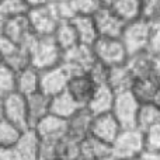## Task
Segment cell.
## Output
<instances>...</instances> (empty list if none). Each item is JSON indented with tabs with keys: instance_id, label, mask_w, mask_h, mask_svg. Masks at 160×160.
Masks as SVG:
<instances>
[{
	"instance_id": "1",
	"label": "cell",
	"mask_w": 160,
	"mask_h": 160,
	"mask_svg": "<svg viewBox=\"0 0 160 160\" xmlns=\"http://www.w3.org/2000/svg\"><path fill=\"white\" fill-rule=\"evenodd\" d=\"M30 56L31 66H34L41 72V70L61 65L63 49L59 47L53 35H38L34 41L32 47L30 48Z\"/></svg>"
},
{
	"instance_id": "2",
	"label": "cell",
	"mask_w": 160,
	"mask_h": 160,
	"mask_svg": "<svg viewBox=\"0 0 160 160\" xmlns=\"http://www.w3.org/2000/svg\"><path fill=\"white\" fill-rule=\"evenodd\" d=\"M112 158L115 160H131L146 150L145 133L139 128H127L119 132L111 143Z\"/></svg>"
},
{
	"instance_id": "3",
	"label": "cell",
	"mask_w": 160,
	"mask_h": 160,
	"mask_svg": "<svg viewBox=\"0 0 160 160\" xmlns=\"http://www.w3.org/2000/svg\"><path fill=\"white\" fill-rule=\"evenodd\" d=\"M152 38V21L143 17L125 24L121 39L128 51V55L148 51Z\"/></svg>"
},
{
	"instance_id": "4",
	"label": "cell",
	"mask_w": 160,
	"mask_h": 160,
	"mask_svg": "<svg viewBox=\"0 0 160 160\" xmlns=\"http://www.w3.org/2000/svg\"><path fill=\"white\" fill-rule=\"evenodd\" d=\"M141 105V100L135 96L132 90L122 91L115 94V101L111 112L118 119L122 129L138 128V114Z\"/></svg>"
},
{
	"instance_id": "5",
	"label": "cell",
	"mask_w": 160,
	"mask_h": 160,
	"mask_svg": "<svg viewBox=\"0 0 160 160\" xmlns=\"http://www.w3.org/2000/svg\"><path fill=\"white\" fill-rule=\"evenodd\" d=\"M97 58L93 51V47L84 44H78L69 49L63 51L61 63L66 68V70L70 73V76L75 75H83L88 73Z\"/></svg>"
},
{
	"instance_id": "6",
	"label": "cell",
	"mask_w": 160,
	"mask_h": 160,
	"mask_svg": "<svg viewBox=\"0 0 160 160\" xmlns=\"http://www.w3.org/2000/svg\"><path fill=\"white\" fill-rule=\"evenodd\" d=\"M93 51L96 53V58L110 68L125 63L129 56L121 38L100 37L93 45Z\"/></svg>"
},
{
	"instance_id": "7",
	"label": "cell",
	"mask_w": 160,
	"mask_h": 160,
	"mask_svg": "<svg viewBox=\"0 0 160 160\" xmlns=\"http://www.w3.org/2000/svg\"><path fill=\"white\" fill-rule=\"evenodd\" d=\"M27 17H28V21H30L32 32L39 37L53 35L58 24L61 22V20L56 16L51 2L45 6L30 8L27 13Z\"/></svg>"
},
{
	"instance_id": "8",
	"label": "cell",
	"mask_w": 160,
	"mask_h": 160,
	"mask_svg": "<svg viewBox=\"0 0 160 160\" xmlns=\"http://www.w3.org/2000/svg\"><path fill=\"white\" fill-rule=\"evenodd\" d=\"M3 105H4V118L16 124L22 131L30 129V114H28V104H27V96L14 91L3 98Z\"/></svg>"
},
{
	"instance_id": "9",
	"label": "cell",
	"mask_w": 160,
	"mask_h": 160,
	"mask_svg": "<svg viewBox=\"0 0 160 160\" xmlns=\"http://www.w3.org/2000/svg\"><path fill=\"white\" fill-rule=\"evenodd\" d=\"M70 80V73L63 65L49 68L39 72V91L47 96L53 97L68 88Z\"/></svg>"
},
{
	"instance_id": "10",
	"label": "cell",
	"mask_w": 160,
	"mask_h": 160,
	"mask_svg": "<svg viewBox=\"0 0 160 160\" xmlns=\"http://www.w3.org/2000/svg\"><path fill=\"white\" fill-rule=\"evenodd\" d=\"M34 129L37 131L41 141L61 142L69 135V122L68 119L49 112L34 125Z\"/></svg>"
},
{
	"instance_id": "11",
	"label": "cell",
	"mask_w": 160,
	"mask_h": 160,
	"mask_svg": "<svg viewBox=\"0 0 160 160\" xmlns=\"http://www.w3.org/2000/svg\"><path fill=\"white\" fill-rule=\"evenodd\" d=\"M97 30L100 37H108V38H121V34L125 28V24L110 6H102L96 14H94Z\"/></svg>"
},
{
	"instance_id": "12",
	"label": "cell",
	"mask_w": 160,
	"mask_h": 160,
	"mask_svg": "<svg viewBox=\"0 0 160 160\" xmlns=\"http://www.w3.org/2000/svg\"><path fill=\"white\" fill-rule=\"evenodd\" d=\"M122 131L121 124L115 118L112 112H105L101 115L94 117L93 125H91V135L107 143H112Z\"/></svg>"
},
{
	"instance_id": "13",
	"label": "cell",
	"mask_w": 160,
	"mask_h": 160,
	"mask_svg": "<svg viewBox=\"0 0 160 160\" xmlns=\"http://www.w3.org/2000/svg\"><path fill=\"white\" fill-rule=\"evenodd\" d=\"M0 30L3 31L4 35H7L11 41H14L18 45H22L34 34L32 30H31V25H30V21H28L27 14L6 20V21L0 25Z\"/></svg>"
},
{
	"instance_id": "14",
	"label": "cell",
	"mask_w": 160,
	"mask_h": 160,
	"mask_svg": "<svg viewBox=\"0 0 160 160\" xmlns=\"http://www.w3.org/2000/svg\"><path fill=\"white\" fill-rule=\"evenodd\" d=\"M96 87H97V84L90 78V75L88 73H83V75L70 76L69 84H68L66 90L78 100L80 105L86 107L87 102L90 101V98L93 97Z\"/></svg>"
},
{
	"instance_id": "15",
	"label": "cell",
	"mask_w": 160,
	"mask_h": 160,
	"mask_svg": "<svg viewBox=\"0 0 160 160\" xmlns=\"http://www.w3.org/2000/svg\"><path fill=\"white\" fill-rule=\"evenodd\" d=\"M115 91L110 87L108 83L105 84H97L96 91L90 101L87 102L86 107L94 114V115H101L105 112H111L115 101Z\"/></svg>"
},
{
	"instance_id": "16",
	"label": "cell",
	"mask_w": 160,
	"mask_h": 160,
	"mask_svg": "<svg viewBox=\"0 0 160 160\" xmlns=\"http://www.w3.org/2000/svg\"><path fill=\"white\" fill-rule=\"evenodd\" d=\"M94 114L87 107H82L72 118L68 119L69 122V136L83 141L86 136L91 135V125L94 121Z\"/></svg>"
},
{
	"instance_id": "17",
	"label": "cell",
	"mask_w": 160,
	"mask_h": 160,
	"mask_svg": "<svg viewBox=\"0 0 160 160\" xmlns=\"http://www.w3.org/2000/svg\"><path fill=\"white\" fill-rule=\"evenodd\" d=\"M83 105L79 104V101L69 93L68 90L51 97V114L61 118L69 119L75 115Z\"/></svg>"
},
{
	"instance_id": "18",
	"label": "cell",
	"mask_w": 160,
	"mask_h": 160,
	"mask_svg": "<svg viewBox=\"0 0 160 160\" xmlns=\"http://www.w3.org/2000/svg\"><path fill=\"white\" fill-rule=\"evenodd\" d=\"M127 65L135 79L156 73V56L149 49L129 55L127 59Z\"/></svg>"
},
{
	"instance_id": "19",
	"label": "cell",
	"mask_w": 160,
	"mask_h": 160,
	"mask_svg": "<svg viewBox=\"0 0 160 160\" xmlns=\"http://www.w3.org/2000/svg\"><path fill=\"white\" fill-rule=\"evenodd\" d=\"M80 150H82L80 160H100L112 156L111 145L93 135H88L83 141H80Z\"/></svg>"
},
{
	"instance_id": "20",
	"label": "cell",
	"mask_w": 160,
	"mask_h": 160,
	"mask_svg": "<svg viewBox=\"0 0 160 160\" xmlns=\"http://www.w3.org/2000/svg\"><path fill=\"white\" fill-rule=\"evenodd\" d=\"M132 91L141 102H155L160 91V78L156 73L135 79Z\"/></svg>"
},
{
	"instance_id": "21",
	"label": "cell",
	"mask_w": 160,
	"mask_h": 160,
	"mask_svg": "<svg viewBox=\"0 0 160 160\" xmlns=\"http://www.w3.org/2000/svg\"><path fill=\"white\" fill-rule=\"evenodd\" d=\"M133 83H135V76L128 68L127 62L121 65L110 68V76H108V84L115 93H122V91L132 90Z\"/></svg>"
},
{
	"instance_id": "22",
	"label": "cell",
	"mask_w": 160,
	"mask_h": 160,
	"mask_svg": "<svg viewBox=\"0 0 160 160\" xmlns=\"http://www.w3.org/2000/svg\"><path fill=\"white\" fill-rule=\"evenodd\" d=\"M72 22L76 28V32H78L79 44L93 47L97 39L100 38V34H98V30H97V25L93 16L79 14V16H76L72 20Z\"/></svg>"
},
{
	"instance_id": "23",
	"label": "cell",
	"mask_w": 160,
	"mask_h": 160,
	"mask_svg": "<svg viewBox=\"0 0 160 160\" xmlns=\"http://www.w3.org/2000/svg\"><path fill=\"white\" fill-rule=\"evenodd\" d=\"M27 104L31 128H34V125L39 119H42L51 112V97L42 91H37V93L27 96Z\"/></svg>"
},
{
	"instance_id": "24",
	"label": "cell",
	"mask_w": 160,
	"mask_h": 160,
	"mask_svg": "<svg viewBox=\"0 0 160 160\" xmlns=\"http://www.w3.org/2000/svg\"><path fill=\"white\" fill-rule=\"evenodd\" d=\"M39 146H41V138L34 128L25 129L16 145L22 160H39Z\"/></svg>"
},
{
	"instance_id": "25",
	"label": "cell",
	"mask_w": 160,
	"mask_h": 160,
	"mask_svg": "<svg viewBox=\"0 0 160 160\" xmlns=\"http://www.w3.org/2000/svg\"><path fill=\"white\" fill-rule=\"evenodd\" d=\"M110 7L124 22L135 21L142 17V0H114Z\"/></svg>"
},
{
	"instance_id": "26",
	"label": "cell",
	"mask_w": 160,
	"mask_h": 160,
	"mask_svg": "<svg viewBox=\"0 0 160 160\" xmlns=\"http://www.w3.org/2000/svg\"><path fill=\"white\" fill-rule=\"evenodd\" d=\"M17 91L24 96H30L39 91V70L34 66L17 72Z\"/></svg>"
},
{
	"instance_id": "27",
	"label": "cell",
	"mask_w": 160,
	"mask_h": 160,
	"mask_svg": "<svg viewBox=\"0 0 160 160\" xmlns=\"http://www.w3.org/2000/svg\"><path fill=\"white\" fill-rule=\"evenodd\" d=\"M53 38L56 39V42H58L59 47L63 51L78 45L79 37H78V32H76V28L73 25L72 20H66V21L59 22L55 32H53Z\"/></svg>"
},
{
	"instance_id": "28",
	"label": "cell",
	"mask_w": 160,
	"mask_h": 160,
	"mask_svg": "<svg viewBox=\"0 0 160 160\" xmlns=\"http://www.w3.org/2000/svg\"><path fill=\"white\" fill-rule=\"evenodd\" d=\"M158 122H160V105L156 102H142L138 114V128L145 132Z\"/></svg>"
},
{
	"instance_id": "29",
	"label": "cell",
	"mask_w": 160,
	"mask_h": 160,
	"mask_svg": "<svg viewBox=\"0 0 160 160\" xmlns=\"http://www.w3.org/2000/svg\"><path fill=\"white\" fill-rule=\"evenodd\" d=\"M24 131L11 121L3 118L0 119V148L16 146Z\"/></svg>"
},
{
	"instance_id": "30",
	"label": "cell",
	"mask_w": 160,
	"mask_h": 160,
	"mask_svg": "<svg viewBox=\"0 0 160 160\" xmlns=\"http://www.w3.org/2000/svg\"><path fill=\"white\" fill-rule=\"evenodd\" d=\"M30 7L24 0H0V25L8 18L24 16Z\"/></svg>"
},
{
	"instance_id": "31",
	"label": "cell",
	"mask_w": 160,
	"mask_h": 160,
	"mask_svg": "<svg viewBox=\"0 0 160 160\" xmlns=\"http://www.w3.org/2000/svg\"><path fill=\"white\" fill-rule=\"evenodd\" d=\"M17 91V72L4 62H0V98Z\"/></svg>"
},
{
	"instance_id": "32",
	"label": "cell",
	"mask_w": 160,
	"mask_h": 160,
	"mask_svg": "<svg viewBox=\"0 0 160 160\" xmlns=\"http://www.w3.org/2000/svg\"><path fill=\"white\" fill-rule=\"evenodd\" d=\"M80 141L68 135L58 143V160H80Z\"/></svg>"
},
{
	"instance_id": "33",
	"label": "cell",
	"mask_w": 160,
	"mask_h": 160,
	"mask_svg": "<svg viewBox=\"0 0 160 160\" xmlns=\"http://www.w3.org/2000/svg\"><path fill=\"white\" fill-rule=\"evenodd\" d=\"M75 10L76 16L83 14V16H94L100 8L102 7L101 0H69Z\"/></svg>"
},
{
	"instance_id": "34",
	"label": "cell",
	"mask_w": 160,
	"mask_h": 160,
	"mask_svg": "<svg viewBox=\"0 0 160 160\" xmlns=\"http://www.w3.org/2000/svg\"><path fill=\"white\" fill-rule=\"evenodd\" d=\"M145 145L146 150L160 152V122L145 131Z\"/></svg>"
},
{
	"instance_id": "35",
	"label": "cell",
	"mask_w": 160,
	"mask_h": 160,
	"mask_svg": "<svg viewBox=\"0 0 160 160\" xmlns=\"http://www.w3.org/2000/svg\"><path fill=\"white\" fill-rule=\"evenodd\" d=\"M90 78L94 80L96 84H105L108 83V76H110V66H107L105 63L100 62L98 59L96 61V63L91 66V69L88 70Z\"/></svg>"
},
{
	"instance_id": "36",
	"label": "cell",
	"mask_w": 160,
	"mask_h": 160,
	"mask_svg": "<svg viewBox=\"0 0 160 160\" xmlns=\"http://www.w3.org/2000/svg\"><path fill=\"white\" fill-rule=\"evenodd\" d=\"M142 17L155 21L160 17V0H142Z\"/></svg>"
},
{
	"instance_id": "37",
	"label": "cell",
	"mask_w": 160,
	"mask_h": 160,
	"mask_svg": "<svg viewBox=\"0 0 160 160\" xmlns=\"http://www.w3.org/2000/svg\"><path fill=\"white\" fill-rule=\"evenodd\" d=\"M149 51L156 58H160V17L152 21V38H150Z\"/></svg>"
},
{
	"instance_id": "38",
	"label": "cell",
	"mask_w": 160,
	"mask_h": 160,
	"mask_svg": "<svg viewBox=\"0 0 160 160\" xmlns=\"http://www.w3.org/2000/svg\"><path fill=\"white\" fill-rule=\"evenodd\" d=\"M0 160H22L16 146L0 148Z\"/></svg>"
},
{
	"instance_id": "39",
	"label": "cell",
	"mask_w": 160,
	"mask_h": 160,
	"mask_svg": "<svg viewBox=\"0 0 160 160\" xmlns=\"http://www.w3.org/2000/svg\"><path fill=\"white\" fill-rule=\"evenodd\" d=\"M131 160H160V152H152V150H145L139 156Z\"/></svg>"
},
{
	"instance_id": "40",
	"label": "cell",
	"mask_w": 160,
	"mask_h": 160,
	"mask_svg": "<svg viewBox=\"0 0 160 160\" xmlns=\"http://www.w3.org/2000/svg\"><path fill=\"white\" fill-rule=\"evenodd\" d=\"M27 3V6L30 8H34V7H39V6H45L51 2V0H24Z\"/></svg>"
},
{
	"instance_id": "41",
	"label": "cell",
	"mask_w": 160,
	"mask_h": 160,
	"mask_svg": "<svg viewBox=\"0 0 160 160\" xmlns=\"http://www.w3.org/2000/svg\"><path fill=\"white\" fill-rule=\"evenodd\" d=\"M4 118V105H3V98H0V119Z\"/></svg>"
},
{
	"instance_id": "42",
	"label": "cell",
	"mask_w": 160,
	"mask_h": 160,
	"mask_svg": "<svg viewBox=\"0 0 160 160\" xmlns=\"http://www.w3.org/2000/svg\"><path fill=\"white\" fill-rule=\"evenodd\" d=\"M156 75L160 78V58H156Z\"/></svg>"
},
{
	"instance_id": "43",
	"label": "cell",
	"mask_w": 160,
	"mask_h": 160,
	"mask_svg": "<svg viewBox=\"0 0 160 160\" xmlns=\"http://www.w3.org/2000/svg\"><path fill=\"white\" fill-rule=\"evenodd\" d=\"M101 2H102V4H104V6H110L114 0H101Z\"/></svg>"
},
{
	"instance_id": "44",
	"label": "cell",
	"mask_w": 160,
	"mask_h": 160,
	"mask_svg": "<svg viewBox=\"0 0 160 160\" xmlns=\"http://www.w3.org/2000/svg\"><path fill=\"white\" fill-rule=\"evenodd\" d=\"M155 102L158 105H160V91H159V94H158V97H156V100H155Z\"/></svg>"
},
{
	"instance_id": "45",
	"label": "cell",
	"mask_w": 160,
	"mask_h": 160,
	"mask_svg": "<svg viewBox=\"0 0 160 160\" xmlns=\"http://www.w3.org/2000/svg\"><path fill=\"white\" fill-rule=\"evenodd\" d=\"M52 2H59V0H52Z\"/></svg>"
},
{
	"instance_id": "46",
	"label": "cell",
	"mask_w": 160,
	"mask_h": 160,
	"mask_svg": "<svg viewBox=\"0 0 160 160\" xmlns=\"http://www.w3.org/2000/svg\"><path fill=\"white\" fill-rule=\"evenodd\" d=\"M0 62H2V56H0Z\"/></svg>"
}]
</instances>
